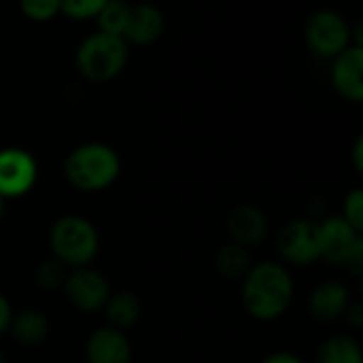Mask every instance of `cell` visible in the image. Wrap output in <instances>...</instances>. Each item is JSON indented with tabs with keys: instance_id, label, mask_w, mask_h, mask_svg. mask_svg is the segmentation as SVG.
Instances as JSON below:
<instances>
[{
	"instance_id": "cell-1",
	"label": "cell",
	"mask_w": 363,
	"mask_h": 363,
	"mask_svg": "<svg viewBox=\"0 0 363 363\" xmlns=\"http://www.w3.org/2000/svg\"><path fill=\"white\" fill-rule=\"evenodd\" d=\"M296 285L291 272L281 262H262L242 277V306L257 321L281 319L294 300Z\"/></svg>"
},
{
	"instance_id": "cell-17",
	"label": "cell",
	"mask_w": 363,
	"mask_h": 363,
	"mask_svg": "<svg viewBox=\"0 0 363 363\" xmlns=\"http://www.w3.org/2000/svg\"><path fill=\"white\" fill-rule=\"evenodd\" d=\"M317 363H363L362 345L349 334L330 336L317 351Z\"/></svg>"
},
{
	"instance_id": "cell-20",
	"label": "cell",
	"mask_w": 363,
	"mask_h": 363,
	"mask_svg": "<svg viewBox=\"0 0 363 363\" xmlns=\"http://www.w3.org/2000/svg\"><path fill=\"white\" fill-rule=\"evenodd\" d=\"M66 272H68L66 266H62L55 257H49V259H43L34 268V283L45 291H53V289L62 287Z\"/></svg>"
},
{
	"instance_id": "cell-18",
	"label": "cell",
	"mask_w": 363,
	"mask_h": 363,
	"mask_svg": "<svg viewBox=\"0 0 363 363\" xmlns=\"http://www.w3.org/2000/svg\"><path fill=\"white\" fill-rule=\"evenodd\" d=\"M215 266H217L219 274L225 279H232V281L242 279L251 268V257H249L247 247H240L236 242L223 245L215 257Z\"/></svg>"
},
{
	"instance_id": "cell-23",
	"label": "cell",
	"mask_w": 363,
	"mask_h": 363,
	"mask_svg": "<svg viewBox=\"0 0 363 363\" xmlns=\"http://www.w3.org/2000/svg\"><path fill=\"white\" fill-rule=\"evenodd\" d=\"M342 217L363 234V189H353L351 194H347L345 204H342Z\"/></svg>"
},
{
	"instance_id": "cell-7",
	"label": "cell",
	"mask_w": 363,
	"mask_h": 363,
	"mask_svg": "<svg viewBox=\"0 0 363 363\" xmlns=\"http://www.w3.org/2000/svg\"><path fill=\"white\" fill-rule=\"evenodd\" d=\"M62 289L66 300L85 315L100 313L111 296V285L106 277L91 266L68 270Z\"/></svg>"
},
{
	"instance_id": "cell-22",
	"label": "cell",
	"mask_w": 363,
	"mask_h": 363,
	"mask_svg": "<svg viewBox=\"0 0 363 363\" xmlns=\"http://www.w3.org/2000/svg\"><path fill=\"white\" fill-rule=\"evenodd\" d=\"M19 11L26 19L45 23L60 15V0H19Z\"/></svg>"
},
{
	"instance_id": "cell-24",
	"label": "cell",
	"mask_w": 363,
	"mask_h": 363,
	"mask_svg": "<svg viewBox=\"0 0 363 363\" xmlns=\"http://www.w3.org/2000/svg\"><path fill=\"white\" fill-rule=\"evenodd\" d=\"M11 317H13V306L9 302V298L4 294H0V336H4L9 332Z\"/></svg>"
},
{
	"instance_id": "cell-13",
	"label": "cell",
	"mask_w": 363,
	"mask_h": 363,
	"mask_svg": "<svg viewBox=\"0 0 363 363\" xmlns=\"http://www.w3.org/2000/svg\"><path fill=\"white\" fill-rule=\"evenodd\" d=\"M349 304H351V291L340 281H325L317 285L308 296V313L321 323L342 319Z\"/></svg>"
},
{
	"instance_id": "cell-8",
	"label": "cell",
	"mask_w": 363,
	"mask_h": 363,
	"mask_svg": "<svg viewBox=\"0 0 363 363\" xmlns=\"http://www.w3.org/2000/svg\"><path fill=\"white\" fill-rule=\"evenodd\" d=\"M38 181L36 157L21 147L0 149V198L17 200L34 189Z\"/></svg>"
},
{
	"instance_id": "cell-26",
	"label": "cell",
	"mask_w": 363,
	"mask_h": 363,
	"mask_svg": "<svg viewBox=\"0 0 363 363\" xmlns=\"http://www.w3.org/2000/svg\"><path fill=\"white\" fill-rule=\"evenodd\" d=\"M262 363H304V359L298 357L296 353H289V351H277V353L268 355Z\"/></svg>"
},
{
	"instance_id": "cell-25",
	"label": "cell",
	"mask_w": 363,
	"mask_h": 363,
	"mask_svg": "<svg viewBox=\"0 0 363 363\" xmlns=\"http://www.w3.org/2000/svg\"><path fill=\"white\" fill-rule=\"evenodd\" d=\"M345 319L353 325V328H362L363 325V304L362 302H351L347 306Z\"/></svg>"
},
{
	"instance_id": "cell-28",
	"label": "cell",
	"mask_w": 363,
	"mask_h": 363,
	"mask_svg": "<svg viewBox=\"0 0 363 363\" xmlns=\"http://www.w3.org/2000/svg\"><path fill=\"white\" fill-rule=\"evenodd\" d=\"M2 213H4V200L0 198V219H2Z\"/></svg>"
},
{
	"instance_id": "cell-29",
	"label": "cell",
	"mask_w": 363,
	"mask_h": 363,
	"mask_svg": "<svg viewBox=\"0 0 363 363\" xmlns=\"http://www.w3.org/2000/svg\"><path fill=\"white\" fill-rule=\"evenodd\" d=\"M0 363H6V357H4V353L0 351Z\"/></svg>"
},
{
	"instance_id": "cell-11",
	"label": "cell",
	"mask_w": 363,
	"mask_h": 363,
	"mask_svg": "<svg viewBox=\"0 0 363 363\" xmlns=\"http://www.w3.org/2000/svg\"><path fill=\"white\" fill-rule=\"evenodd\" d=\"M87 363H132V345L125 332L111 325L94 330L85 340Z\"/></svg>"
},
{
	"instance_id": "cell-6",
	"label": "cell",
	"mask_w": 363,
	"mask_h": 363,
	"mask_svg": "<svg viewBox=\"0 0 363 363\" xmlns=\"http://www.w3.org/2000/svg\"><path fill=\"white\" fill-rule=\"evenodd\" d=\"M304 38L308 49L325 60H334L349 45H353V34L349 21L334 9L315 11L304 28Z\"/></svg>"
},
{
	"instance_id": "cell-3",
	"label": "cell",
	"mask_w": 363,
	"mask_h": 363,
	"mask_svg": "<svg viewBox=\"0 0 363 363\" xmlns=\"http://www.w3.org/2000/svg\"><path fill=\"white\" fill-rule=\"evenodd\" d=\"M49 249L51 257L70 270L91 266L100 251L98 228L87 217L62 215L49 230Z\"/></svg>"
},
{
	"instance_id": "cell-2",
	"label": "cell",
	"mask_w": 363,
	"mask_h": 363,
	"mask_svg": "<svg viewBox=\"0 0 363 363\" xmlns=\"http://www.w3.org/2000/svg\"><path fill=\"white\" fill-rule=\"evenodd\" d=\"M121 174L119 153L104 143H83L64 160L66 181L85 194L108 189Z\"/></svg>"
},
{
	"instance_id": "cell-12",
	"label": "cell",
	"mask_w": 363,
	"mask_h": 363,
	"mask_svg": "<svg viewBox=\"0 0 363 363\" xmlns=\"http://www.w3.org/2000/svg\"><path fill=\"white\" fill-rule=\"evenodd\" d=\"M166 28V19L160 6L151 4V2H140V4H132L130 9V17H128V26L123 32V40L128 45H153Z\"/></svg>"
},
{
	"instance_id": "cell-27",
	"label": "cell",
	"mask_w": 363,
	"mask_h": 363,
	"mask_svg": "<svg viewBox=\"0 0 363 363\" xmlns=\"http://www.w3.org/2000/svg\"><path fill=\"white\" fill-rule=\"evenodd\" d=\"M353 164H355V170L362 174L363 172V138L362 136L355 140V147H353Z\"/></svg>"
},
{
	"instance_id": "cell-10",
	"label": "cell",
	"mask_w": 363,
	"mask_h": 363,
	"mask_svg": "<svg viewBox=\"0 0 363 363\" xmlns=\"http://www.w3.org/2000/svg\"><path fill=\"white\" fill-rule=\"evenodd\" d=\"M332 85L349 102H363V45L353 43L332 60Z\"/></svg>"
},
{
	"instance_id": "cell-21",
	"label": "cell",
	"mask_w": 363,
	"mask_h": 363,
	"mask_svg": "<svg viewBox=\"0 0 363 363\" xmlns=\"http://www.w3.org/2000/svg\"><path fill=\"white\" fill-rule=\"evenodd\" d=\"M106 2L108 0H60V13L74 21H87L96 19Z\"/></svg>"
},
{
	"instance_id": "cell-15",
	"label": "cell",
	"mask_w": 363,
	"mask_h": 363,
	"mask_svg": "<svg viewBox=\"0 0 363 363\" xmlns=\"http://www.w3.org/2000/svg\"><path fill=\"white\" fill-rule=\"evenodd\" d=\"M6 334H11L19 347H40L49 336V319L36 308H21L17 313L13 311Z\"/></svg>"
},
{
	"instance_id": "cell-5",
	"label": "cell",
	"mask_w": 363,
	"mask_h": 363,
	"mask_svg": "<svg viewBox=\"0 0 363 363\" xmlns=\"http://www.w3.org/2000/svg\"><path fill=\"white\" fill-rule=\"evenodd\" d=\"M319 259L332 266H345L355 277L363 274V234L342 215H332L317 223Z\"/></svg>"
},
{
	"instance_id": "cell-16",
	"label": "cell",
	"mask_w": 363,
	"mask_h": 363,
	"mask_svg": "<svg viewBox=\"0 0 363 363\" xmlns=\"http://www.w3.org/2000/svg\"><path fill=\"white\" fill-rule=\"evenodd\" d=\"M102 313L111 328L125 332L138 323L143 315V302L134 291H117L108 296Z\"/></svg>"
},
{
	"instance_id": "cell-19",
	"label": "cell",
	"mask_w": 363,
	"mask_h": 363,
	"mask_svg": "<svg viewBox=\"0 0 363 363\" xmlns=\"http://www.w3.org/2000/svg\"><path fill=\"white\" fill-rule=\"evenodd\" d=\"M130 9H132V4L125 2V0H108L100 9V13L96 15L98 30L123 38L125 26H128V17H130Z\"/></svg>"
},
{
	"instance_id": "cell-14",
	"label": "cell",
	"mask_w": 363,
	"mask_h": 363,
	"mask_svg": "<svg viewBox=\"0 0 363 363\" xmlns=\"http://www.w3.org/2000/svg\"><path fill=\"white\" fill-rule=\"evenodd\" d=\"M228 232L232 242L240 247H255L268 234V217L255 204H240L228 215Z\"/></svg>"
},
{
	"instance_id": "cell-9",
	"label": "cell",
	"mask_w": 363,
	"mask_h": 363,
	"mask_svg": "<svg viewBox=\"0 0 363 363\" xmlns=\"http://www.w3.org/2000/svg\"><path fill=\"white\" fill-rule=\"evenodd\" d=\"M277 251L289 266L304 268L319 262L317 223L311 219H291L285 223L277 236Z\"/></svg>"
},
{
	"instance_id": "cell-4",
	"label": "cell",
	"mask_w": 363,
	"mask_h": 363,
	"mask_svg": "<svg viewBox=\"0 0 363 363\" xmlns=\"http://www.w3.org/2000/svg\"><path fill=\"white\" fill-rule=\"evenodd\" d=\"M130 60V45L115 34L91 32L74 51V66L83 79L91 83H106L123 72Z\"/></svg>"
}]
</instances>
